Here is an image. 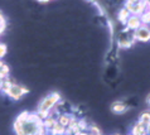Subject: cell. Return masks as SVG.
Here are the masks:
<instances>
[{
    "mask_svg": "<svg viewBox=\"0 0 150 135\" xmlns=\"http://www.w3.org/2000/svg\"><path fill=\"white\" fill-rule=\"evenodd\" d=\"M48 133L51 134V135H64V133H66V128H64L63 125H61V124L57 121V123L53 125V128L49 130Z\"/></svg>",
    "mask_w": 150,
    "mask_h": 135,
    "instance_id": "obj_8",
    "label": "cell"
},
{
    "mask_svg": "<svg viewBox=\"0 0 150 135\" xmlns=\"http://www.w3.org/2000/svg\"><path fill=\"white\" fill-rule=\"evenodd\" d=\"M148 104L150 105V96H149V97H148Z\"/></svg>",
    "mask_w": 150,
    "mask_h": 135,
    "instance_id": "obj_29",
    "label": "cell"
},
{
    "mask_svg": "<svg viewBox=\"0 0 150 135\" xmlns=\"http://www.w3.org/2000/svg\"><path fill=\"white\" fill-rule=\"evenodd\" d=\"M126 29H131V31H136L137 28L141 27V20H140V16L137 15H130V18L127 19L126 22Z\"/></svg>",
    "mask_w": 150,
    "mask_h": 135,
    "instance_id": "obj_6",
    "label": "cell"
},
{
    "mask_svg": "<svg viewBox=\"0 0 150 135\" xmlns=\"http://www.w3.org/2000/svg\"><path fill=\"white\" fill-rule=\"evenodd\" d=\"M42 128H44L43 120L37 112L29 111L20 112L13 124V130L16 135H38Z\"/></svg>",
    "mask_w": 150,
    "mask_h": 135,
    "instance_id": "obj_1",
    "label": "cell"
},
{
    "mask_svg": "<svg viewBox=\"0 0 150 135\" xmlns=\"http://www.w3.org/2000/svg\"><path fill=\"white\" fill-rule=\"evenodd\" d=\"M59 101H61V95L58 92H52V94L43 97V100L39 102L37 112H51V110L56 107V105Z\"/></svg>",
    "mask_w": 150,
    "mask_h": 135,
    "instance_id": "obj_2",
    "label": "cell"
},
{
    "mask_svg": "<svg viewBox=\"0 0 150 135\" xmlns=\"http://www.w3.org/2000/svg\"><path fill=\"white\" fill-rule=\"evenodd\" d=\"M114 135H119V134H114Z\"/></svg>",
    "mask_w": 150,
    "mask_h": 135,
    "instance_id": "obj_31",
    "label": "cell"
},
{
    "mask_svg": "<svg viewBox=\"0 0 150 135\" xmlns=\"http://www.w3.org/2000/svg\"><path fill=\"white\" fill-rule=\"evenodd\" d=\"M87 1H92V0H87Z\"/></svg>",
    "mask_w": 150,
    "mask_h": 135,
    "instance_id": "obj_30",
    "label": "cell"
},
{
    "mask_svg": "<svg viewBox=\"0 0 150 135\" xmlns=\"http://www.w3.org/2000/svg\"><path fill=\"white\" fill-rule=\"evenodd\" d=\"M76 135H90V134H88V131H80V133L76 134Z\"/></svg>",
    "mask_w": 150,
    "mask_h": 135,
    "instance_id": "obj_22",
    "label": "cell"
},
{
    "mask_svg": "<svg viewBox=\"0 0 150 135\" xmlns=\"http://www.w3.org/2000/svg\"><path fill=\"white\" fill-rule=\"evenodd\" d=\"M145 6H146V3L145 1H139V3H130V1H126L125 3V8L130 11V14L132 15H141L145 10Z\"/></svg>",
    "mask_w": 150,
    "mask_h": 135,
    "instance_id": "obj_4",
    "label": "cell"
},
{
    "mask_svg": "<svg viewBox=\"0 0 150 135\" xmlns=\"http://www.w3.org/2000/svg\"><path fill=\"white\" fill-rule=\"evenodd\" d=\"M127 1H130V3H139V1H143V0H127Z\"/></svg>",
    "mask_w": 150,
    "mask_h": 135,
    "instance_id": "obj_23",
    "label": "cell"
},
{
    "mask_svg": "<svg viewBox=\"0 0 150 135\" xmlns=\"http://www.w3.org/2000/svg\"><path fill=\"white\" fill-rule=\"evenodd\" d=\"M9 73H10V68H9V66L5 65L4 63V66L0 68V78L1 80H5L9 77Z\"/></svg>",
    "mask_w": 150,
    "mask_h": 135,
    "instance_id": "obj_14",
    "label": "cell"
},
{
    "mask_svg": "<svg viewBox=\"0 0 150 135\" xmlns=\"http://www.w3.org/2000/svg\"><path fill=\"white\" fill-rule=\"evenodd\" d=\"M57 123V116H54V115H52V114H49V116L47 117V119H44L43 120V124H44V128L48 130H51L52 128H53V125H54Z\"/></svg>",
    "mask_w": 150,
    "mask_h": 135,
    "instance_id": "obj_11",
    "label": "cell"
},
{
    "mask_svg": "<svg viewBox=\"0 0 150 135\" xmlns=\"http://www.w3.org/2000/svg\"><path fill=\"white\" fill-rule=\"evenodd\" d=\"M88 134L90 135H101V130H100L96 125H91L88 128Z\"/></svg>",
    "mask_w": 150,
    "mask_h": 135,
    "instance_id": "obj_19",
    "label": "cell"
},
{
    "mask_svg": "<svg viewBox=\"0 0 150 135\" xmlns=\"http://www.w3.org/2000/svg\"><path fill=\"white\" fill-rule=\"evenodd\" d=\"M38 1H39V3H48L49 0H38Z\"/></svg>",
    "mask_w": 150,
    "mask_h": 135,
    "instance_id": "obj_25",
    "label": "cell"
},
{
    "mask_svg": "<svg viewBox=\"0 0 150 135\" xmlns=\"http://www.w3.org/2000/svg\"><path fill=\"white\" fill-rule=\"evenodd\" d=\"M28 92H29V90H28L27 87L20 86V85H18V83H14L13 82V85H11L9 92H8V96H9L11 100L18 101V100L22 99L24 95H27Z\"/></svg>",
    "mask_w": 150,
    "mask_h": 135,
    "instance_id": "obj_3",
    "label": "cell"
},
{
    "mask_svg": "<svg viewBox=\"0 0 150 135\" xmlns=\"http://www.w3.org/2000/svg\"><path fill=\"white\" fill-rule=\"evenodd\" d=\"M77 124H78V126H80L81 131H86V130H88V125H87V123H86V120H85V119L78 120V121H77Z\"/></svg>",
    "mask_w": 150,
    "mask_h": 135,
    "instance_id": "obj_20",
    "label": "cell"
},
{
    "mask_svg": "<svg viewBox=\"0 0 150 135\" xmlns=\"http://www.w3.org/2000/svg\"><path fill=\"white\" fill-rule=\"evenodd\" d=\"M1 85H3V80L0 78V91H1Z\"/></svg>",
    "mask_w": 150,
    "mask_h": 135,
    "instance_id": "obj_26",
    "label": "cell"
},
{
    "mask_svg": "<svg viewBox=\"0 0 150 135\" xmlns=\"http://www.w3.org/2000/svg\"><path fill=\"white\" fill-rule=\"evenodd\" d=\"M145 3H146V5H150V0H145Z\"/></svg>",
    "mask_w": 150,
    "mask_h": 135,
    "instance_id": "obj_28",
    "label": "cell"
},
{
    "mask_svg": "<svg viewBox=\"0 0 150 135\" xmlns=\"http://www.w3.org/2000/svg\"><path fill=\"white\" fill-rule=\"evenodd\" d=\"M140 20H141V24H144V25L150 24V11H145V13H143V14H141Z\"/></svg>",
    "mask_w": 150,
    "mask_h": 135,
    "instance_id": "obj_17",
    "label": "cell"
},
{
    "mask_svg": "<svg viewBox=\"0 0 150 135\" xmlns=\"http://www.w3.org/2000/svg\"><path fill=\"white\" fill-rule=\"evenodd\" d=\"M126 110H127V107L125 106L122 102H120V101H116V102H114L111 105V111L115 112V114H122Z\"/></svg>",
    "mask_w": 150,
    "mask_h": 135,
    "instance_id": "obj_9",
    "label": "cell"
},
{
    "mask_svg": "<svg viewBox=\"0 0 150 135\" xmlns=\"http://www.w3.org/2000/svg\"><path fill=\"white\" fill-rule=\"evenodd\" d=\"M149 135H150V134H149Z\"/></svg>",
    "mask_w": 150,
    "mask_h": 135,
    "instance_id": "obj_33",
    "label": "cell"
},
{
    "mask_svg": "<svg viewBox=\"0 0 150 135\" xmlns=\"http://www.w3.org/2000/svg\"><path fill=\"white\" fill-rule=\"evenodd\" d=\"M71 116L72 115H69V114H58V116H57V121L61 125H63L64 128H67L68 124H69V120H71Z\"/></svg>",
    "mask_w": 150,
    "mask_h": 135,
    "instance_id": "obj_10",
    "label": "cell"
},
{
    "mask_svg": "<svg viewBox=\"0 0 150 135\" xmlns=\"http://www.w3.org/2000/svg\"><path fill=\"white\" fill-rule=\"evenodd\" d=\"M134 39L140 41V42H149L150 41V28L146 25H141L137 28L134 33Z\"/></svg>",
    "mask_w": 150,
    "mask_h": 135,
    "instance_id": "obj_5",
    "label": "cell"
},
{
    "mask_svg": "<svg viewBox=\"0 0 150 135\" xmlns=\"http://www.w3.org/2000/svg\"><path fill=\"white\" fill-rule=\"evenodd\" d=\"M6 53H8V47H6V44L0 43V60L5 57Z\"/></svg>",
    "mask_w": 150,
    "mask_h": 135,
    "instance_id": "obj_21",
    "label": "cell"
},
{
    "mask_svg": "<svg viewBox=\"0 0 150 135\" xmlns=\"http://www.w3.org/2000/svg\"><path fill=\"white\" fill-rule=\"evenodd\" d=\"M131 44H132V42L129 38H120V41H119V45L121 48H129Z\"/></svg>",
    "mask_w": 150,
    "mask_h": 135,
    "instance_id": "obj_15",
    "label": "cell"
},
{
    "mask_svg": "<svg viewBox=\"0 0 150 135\" xmlns=\"http://www.w3.org/2000/svg\"><path fill=\"white\" fill-rule=\"evenodd\" d=\"M129 135H132V134H129Z\"/></svg>",
    "mask_w": 150,
    "mask_h": 135,
    "instance_id": "obj_32",
    "label": "cell"
},
{
    "mask_svg": "<svg viewBox=\"0 0 150 135\" xmlns=\"http://www.w3.org/2000/svg\"><path fill=\"white\" fill-rule=\"evenodd\" d=\"M131 134L132 135H146L148 131H146V125L143 124V123H136L131 129Z\"/></svg>",
    "mask_w": 150,
    "mask_h": 135,
    "instance_id": "obj_7",
    "label": "cell"
},
{
    "mask_svg": "<svg viewBox=\"0 0 150 135\" xmlns=\"http://www.w3.org/2000/svg\"><path fill=\"white\" fill-rule=\"evenodd\" d=\"M146 131H148V134H150V124H148V126H146Z\"/></svg>",
    "mask_w": 150,
    "mask_h": 135,
    "instance_id": "obj_24",
    "label": "cell"
},
{
    "mask_svg": "<svg viewBox=\"0 0 150 135\" xmlns=\"http://www.w3.org/2000/svg\"><path fill=\"white\" fill-rule=\"evenodd\" d=\"M129 18H130V11H129L126 8H124V9L119 11V20L121 23H126Z\"/></svg>",
    "mask_w": 150,
    "mask_h": 135,
    "instance_id": "obj_12",
    "label": "cell"
},
{
    "mask_svg": "<svg viewBox=\"0 0 150 135\" xmlns=\"http://www.w3.org/2000/svg\"><path fill=\"white\" fill-rule=\"evenodd\" d=\"M5 28H6V19L3 15V13L0 11V36L5 32Z\"/></svg>",
    "mask_w": 150,
    "mask_h": 135,
    "instance_id": "obj_16",
    "label": "cell"
},
{
    "mask_svg": "<svg viewBox=\"0 0 150 135\" xmlns=\"http://www.w3.org/2000/svg\"><path fill=\"white\" fill-rule=\"evenodd\" d=\"M11 85H13V82H11L9 78L3 80V85H1V92H3V94L8 95V92H9V90H10Z\"/></svg>",
    "mask_w": 150,
    "mask_h": 135,
    "instance_id": "obj_13",
    "label": "cell"
},
{
    "mask_svg": "<svg viewBox=\"0 0 150 135\" xmlns=\"http://www.w3.org/2000/svg\"><path fill=\"white\" fill-rule=\"evenodd\" d=\"M139 121L148 126V124H150V112H144V114H141Z\"/></svg>",
    "mask_w": 150,
    "mask_h": 135,
    "instance_id": "obj_18",
    "label": "cell"
},
{
    "mask_svg": "<svg viewBox=\"0 0 150 135\" xmlns=\"http://www.w3.org/2000/svg\"><path fill=\"white\" fill-rule=\"evenodd\" d=\"M3 66H4V62H3L1 60H0V68H1V67H3Z\"/></svg>",
    "mask_w": 150,
    "mask_h": 135,
    "instance_id": "obj_27",
    "label": "cell"
}]
</instances>
